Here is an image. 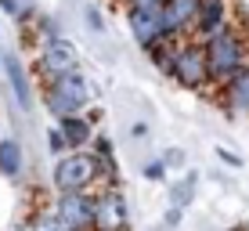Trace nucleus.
Listing matches in <instances>:
<instances>
[{"label": "nucleus", "instance_id": "0eeeda50", "mask_svg": "<svg viewBox=\"0 0 249 231\" xmlns=\"http://www.w3.org/2000/svg\"><path fill=\"white\" fill-rule=\"evenodd\" d=\"M195 11H199V0H162V4H159V29H162V40L181 36L188 25L195 22Z\"/></svg>", "mask_w": 249, "mask_h": 231}, {"label": "nucleus", "instance_id": "4be33fe9", "mask_svg": "<svg viewBox=\"0 0 249 231\" xmlns=\"http://www.w3.org/2000/svg\"><path fill=\"white\" fill-rule=\"evenodd\" d=\"M87 22L94 25V33H101V15L94 11V7H87Z\"/></svg>", "mask_w": 249, "mask_h": 231}, {"label": "nucleus", "instance_id": "dca6fc26", "mask_svg": "<svg viewBox=\"0 0 249 231\" xmlns=\"http://www.w3.org/2000/svg\"><path fill=\"white\" fill-rule=\"evenodd\" d=\"M148 54H152V62H156L162 72H170V54H174V51H170V47H162V40L148 47Z\"/></svg>", "mask_w": 249, "mask_h": 231}, {"label": "nucleus", "instance_id": "4468645a", "mask_svg": "<svg viewBox=\"0 0 249 231\" xmlns=\"http://www.w3.org/2000/svg\"><path fill=\"white\" fill-rule=\"evenodd\" d=\"M22 144L15 141V138H0V174L4 177H18L22 174Z\"/></svg>", "mask_w": 249, "mask_h": 231}, {"label": "nucleus", "instance_id": "ddd939ff", "mask_svg": "<svg viewBox=\"0 0 249 231\" xmlns=\"http://www.w3.org/2000/svg\"><path fill=\"white\" fill-rule=\"evenodd\" d=\"M58 134H62L65 148H80L90 141V123L83 116H62L58 119Z\"/></svg>", "mask_w": 249, "mask_h": 231}, {"label": "nucleus", "instance_id": "2eb2a0df", "mask_svg": "<svg viewBox=\"0 0 249 231\" xmlns=\"http://www.w3.org/2000/svg\"><path fill=\"white\" fill-rule=\"evenodd\" d=\"M195 188H199V177H195V174H184L181 181L174 184V192H170V202H174L177 210H184L188 202L195 199Z\"/></svg>", "mask_w": 249, "mask_h": 231}, {"label": "nucleus", "instance_id": "412c9836", "mask_svg": "<svg viewBox=\"0 0 249 231\" xmlns=\"http://www.w3.org/2000/svg\"><path fill=\"white\" fill-rule=\"evenodd\" d=\"M162 0H130V7H137V11H159Z\"/></svg>", "mask_w": 249, "mask_h": 231}, {"label": "nucleus", "instance_id": "9b49d317", "mask_svg": "<svg viewBox=\"0 0 249 231\" xmlns=\"http://www.w3.org/2000/svg\"><path fill=\"white\" fill-rule=\"evenodd\" d=\"M224 15H228V7H224V0H199V11H195V33L199 36H210V33H217L220 25H224Z\"/></svg>", "mask_w": 249, "mask_h": 231}, {"label": "nucleus", "instance_id": "5701e85b", "mask_svg": "<svg viewBox=\"0 0 249 231\" xmlns=\"http://www.w3.org/2000/svg\"><path fill=\"white\" fill-rule=\"evenodd\" d=\"M184 159V152H166V159H162V162H181Z\"/></svg>", "mask_w": 249, "mask_h": 231}, {"label": "nucleus", "instance_id": "b1692460", "mask_svg": "<svg viewBox=\"0 0 249 231\" xmlns=\"http://www.w3.org/2000/svg\"><path fill=\"white\" fill-rule=\"evenodd\" d=\"M231 231H242V228H231Z\"/></svg>", "mask_w": 249, "mask_h": 231}, {"label": "nucleus", "instance_id": "20e7f679", "mask_svg": "<svg viewBox=\"0 0 249 231\" xmlns=\"http://www.w3.org/2000/svg\"><path fill=\"white\" fill-rule=\"evenodd\" d=\"M170 76H174L181 87H192V90L206 87V80H210V69H206L202 47H199V44L177 47L174 54H170Z\"/></svg>", "mask_w": 249, "mask_h": 231}, {"label": "nucleus", "instance_id": "f8f14e48", "mask_svg": "<svg viewBox=\"0 0 249 231\" xmlns=\"http://www.w3.org/2000/svg\"><path fill=\"white\" fill-rule=\"evenodd\" d=\"M224 90H228L231 112H249V65H242L238 72L228 76V80H224Z\"/></svg>", "mask_w": 249, "mask_h": 231}, {"label": "nucleus", "instance_id": "7ed1b4c3", "mask_svg": "<svg viewBox=\"0 0 249 231\" xmlns=\"http://www.w3.org/2000/svg\"><path fill=\"white\" fill-rule=\"evenodd\" d=\"M101 174L94 152H65L54 162V188L58 192H87V184Z\"/></svg>", "mask_w": 249, "mask_h": 231}, {"label": "nucleus", "instance_id": "f257e3e1", "mask_svg": "<svg viewBox=\"0 0 249 231\" xmlns=\"http://www.w3.org/2000/svg\"><path fill=\"white\" fill-rule=\"evenodd\" d=\"M202 58H206V69H210V80H228L231 72H238L246 65V51L238 33L220 25L217 33L202 36Z\"/></svg>", "mask_w": 249, "mask_h": 231}, {"label": "nucleus", "instance_id": "9d476101", "mask_svg": "<svg viewBox=\"0 0 249 231\" xmlns=\"http://www.w3.org/2000/svg\"><path fill=\"white\" fill-rule=\"evenodd\" d=\"M126 25H130L134 40L141 44L144 51H148L152 44H159L162 40V29H159V11H137V7H130L126 11Z\"/></svg>", "mask_w": 249, "mask_h": 231}, {"label": "nucleus", "instance_id": "a211bd4d", "mask_svg": "<svg viewBox=\"0 0 249 231\" xmlns=\"http://www.w3.org/2000/svg\"><path fill=\"white\" fill-rule=\"evenodd\" d=\"M33 231H65V228L58 224V217H54V213H47V217H40L36 224H33Z\"/></svg>", "mask_w": 249, "mask_h": 231}, {"label": "nucleus", "instance_id": "f03ea898", "mask_svg": "<svg viewBox=\"0 0 249 231\" xmlns=\"http://www.w3.org/2000/svg\"><path fill=\"white\" fill-rule=\"evenodd\" d=\"M44 101H47V108H51V116H72L76 108H83L90 101V83H87V76H83L80 69L76 72H65V76H54L51 80V87L44 94Z\"/></svg>", "mask_w": 249, "mask_h": 231}, {"label": "nucleus", "instance_id": "39448f33", "mask_svg": "<svg viewBox=\"0 0 249 231\" xmlns=\"http://www.w3.org/2000/svg\"><path fill=\"white\" fill-rule=\"evenodd\" d=\"M54 217L65 231H90L94 228V195L87 192H65L54 206Z\"/></svg>", "mask_w": 249, "mask_h": 231}, {"label": "nucleus", "instance_id": "6e6552de", "mask_svg": "<svg viewBox=\"0 0 249 231\" xmlns=\"http://www.w3.org/2000/svg\"><path fill=\"white\" fill-rule=\"evenodd\" d=\"M123 224H126L123 195L105 192L101 199H94V231H123Z\"/></svg>", "mask_w": 249, "mask_h": 231}, {"label": "nucleus", "instance_id": "6ab92c4d", "mask_svg": "<svg viewBox=\"0 0 249 231\" xmlns=\"http://www.w3.org/2000/svg\"><path fill=\"white\" fill-rule=\"evenodd\" d=\"M144 177H148V181H162V177H166V162L162 159L148 162V166H144Z\"/></svg>", "mask_w": 249, "mask_h": 231}, {"label": "nucleus", "instance_id": "423d86ee", "mask_svg": "<svg viewBox=\"0 0 249 231\" xmlns=\"http://www.w3.org/2000/svg\"><path fill=\"white\" fill-rule=\"evenodd\" d=\"M40 69H44L51 80H54V76H65V72H76L80 69V51L69 44L65 36H54L40 51Z\"/></svg>", "mask_w": 249, "mask_h": 231}, {"label": "nucleus", "instance_id": "aec40b11", "mask_svg": "<svg viewBox=\"0 0 249 231\" xmlns=\"http://www.w3.org/2000/svg\"><path fill=\"white\" fill-rule=\"evenodd\" d=\"M47 148L54 152V156H62V152H65V141H62V134H58V130L47 134Z\"/></svg>", "mask_w": 249, "mask_h": 231}, {"label": "nucleus", "instance_id": "1a4fd4ad", "mask_svg": "<svg viewBox=\"0 0 249 231\" xmlns=\"http://www.w3.org/2000/svg\"><path fill=\"white\" fill-rule=\"evenodd\" d=\"M4 76H7V87H11L18 108L22 112H33V76L25 72V65L15 54H4Z\"/></svg>", "mask_w": 249, "mask_h": 231}, {"label": "nucleus", "instance_id": "f3484780", "mask_svg": "<svg viewBox=\"0 0 249 231\" xmlns=\"http://www.w3.org/2000/svg\"><path fill=\"white\" fill-rule=\"evenodd\" d=\"M0 11L11 15V18H25V15H29V7H25L22 0H0Z\"/></svg>", "mask_w": 249, "mask_h": 231}]
</instances>
